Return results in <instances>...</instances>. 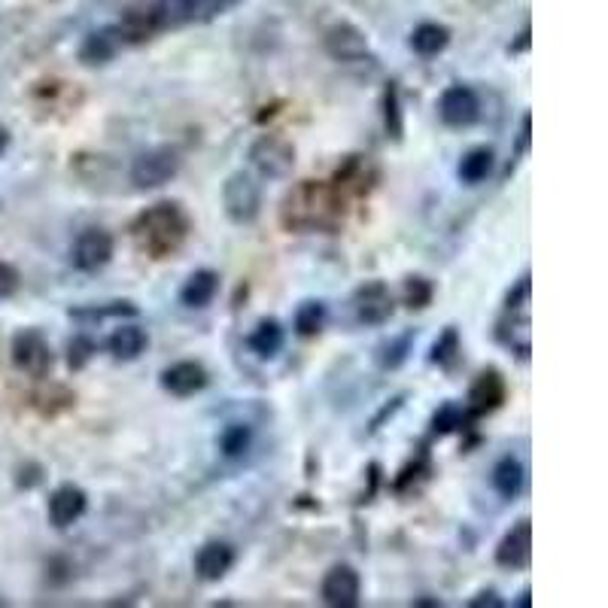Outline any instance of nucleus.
Returning a JSON list of instances; mask_svg holds the SVG:
<instances>
[{"instance_id": "1", "label": "nucleus", "mask_w": 608, "mask_h": 608, "mask_svg": "<svg viewBox=\"0 0 608 608\" xmlns=\"http://www.w3.org/2000/svg\"><path fill=\"white\" fill-rule=\"evenodd\" d=\"M186 235H189V219H186L183 207L174 201L152 204L131 225V238H134L137 250L152 259H168L171 253H177L183 247Z\"/></svg>"}, {"instance_id": "2", "label": "nucleus", "mask_w": 608, "mask_h": 608, "mask_svg": "<svg viewBox=\"0 0 608 608\" xmlns=\"http://www.w3.org/2000/svg\"><path fill=\"white\" fill-rule=\"evenodd\" d=\"M335 201L326 186L301 183L283 201V225L286 228H323L332 222Z\"/></svg>"}, {"instance_id": "3", "label": "nucleus", "mask_w": 608, "mask_h": 608, "mask_svg": "<svg viewBox=\"0 0 608 608\" xmlns=\"http://www.w3.org/2000/svg\"><path fill=\"white\" fill-rule=\"evenodd\" d=\"M222 207L228 213V219L238 222V225H250L259 210H262V189L259 183L247 174V171H238L225 180L222 186Z\"/></svg>"}, {"instance_id": "4", "label": "nucleus", "mask_w": 608, "mask_h": 608, "mask_svg": "<svg viewBox=\"0 0 608 608\" xmlns=\"http://www.w3.org/2000/svg\"><path fill=\"white\" fill-rule=\"evenodd\" d=\"M183 159L180 152L171 146H159V149H149L143 156L134 159L131 165V183L137 189H159L165 183H171L180 171Z\"/></svg>"}, {"instance_id": "5", "label": "nucleus", "mask_w": 608, "mask_h": 608, "mask_svg": "<svg viewBox=\"0 0 608 608\" xmlns=\"http://www.w3.org/2000/svg\"><path fill=\"white\" fill-rule=\"evenodd\" d=\"M250 162L253 168L268 177V180H283L292 174L295 168V146L280 137V134H262L253 146H250Z\"/></svg>"}, {"instance_id": "6", "label": "nucleus", "mask_w": 608, "mask_h": 608, "mask_svg": "<svg viewBox=\"0 0 608 608\" xmlns=\"http://www.w3.org/2000/svg\"><path fill=\"white\" fill-rule=\"evenodd\" d=\"M396 311V301L387 283L371 280L353 292V314L362 326H384Z\"/></svg>"}, {"instance_id": "7", "label": "nucleus", "mask_w": 608, "mask_h": 608, "mask_svg": "<svg viewBox=\"0 0 608 608\" xmlns=\"http://www.w3.org/2000/svg\"><path fill=\"white\" fill-rule=\"evenodd\" d=\"M113 259V235L104 228H86V232L70 247V265L76 271L95 274Z\"/></svg>"}, {"instance_id": "8", "label": "nucleus", "mask_w": 608, "mask_h": 608, "mask_svg": "<svg viewBox=\"0 0 608 608\" xmlns=\"http://www.w3.org/2000/svg\"><path fill=\"white\" fill-rule=\"evenodd\" d=\"M438 116L447 128H469L481 119V101L472 86H450L438 101Z\"/></svg>"}, {"instance_id": "9", "label": "nucleus", "mask_w": 608, "mask_h": 608, "mask_svg": "<svg viewBox=\"0 0 608 608\" xmlns=\"http://www.w3.org/2000/svg\"><path fill=\"white\" fill-rule=\"evenodd\" d=\"M13 362L31 377H43L52 368V350L40 329H22L13 338Z\"/></svg>"}, {"instance_id": "10", "label": "nucleus", "mask_w": 608, "mask_h": 608, "mask_svg": "<svg viewBox=\"0 0 608 608\" xmlns=\"http://www.w3.org/2000/svg\"><path fill=\"white\" fill-rule=\"evenodd\" d=\"M532 557V523L529 520H517V526H511L505 532V539L496 548V563L502 569H526Z\"/></svg>"}, {"instance_id": "11", "label": "nucleus", "mask_w": 608, "mask_h": 608, "mask_svg": "<svg viewBox=\"0 0 608 608\" xmlns=\"http://www.w3.org/2000/svg\"><path fill=\"white\" fill-rule=\"evenodd\" d=\"M86 505H89L86 490H80L76 484H61L49 496V523L55 529H67L86 514Z\"/></svg>"}, {"instance_id": "12", "label": "nucleus", "mask_w": 608, "mask_h": 608, "mask_svg": "<svg viewBox=\"0 0 608 608\" xmlns=\"http://www.w3.org/2000/svg\"><path fill=\"white\" fill-rule=\"evenodd\" d=\"M359 572L353 566H332L323 578V599L335 608H353L359 602Z\"/></svg>"}, {"instance_id": "13", "label": "nucleus", "mask_w": 608, "mask_h": 608, "mask_svg": "<svg viewBox=\"0 0 608 608\" xmlns=\"http://www.w3.org/2000/svg\"><path fill=\"white\" fill-rule=\"evenodd\" d=\"M162 387L177 399L195 396L207 387V371L198 362H174L162 371Z\"/></svg>"}, {"instance_id": "14", "label": "nucleus", "mask_w": 608, "mask_h": 608, "mask_svg": "<svg viewBox=\"0 0 608 608\" xmlns=\"http://www.w3.org/2000/svg\"><path fill=\"white\" fill-rule=\"evenodd\" d=\"M326 52L335 58V61H362L368 55V40L359 28L341 22L335 28H329L326 34Z\"/></svg>"}, {"instance_id": "15", "label": "nucleus", "mask_w": 608, "mask_h": 608, "mask_svg": "<svg viewBox=\"0 0 608 608\" xmlns=\"http://www.w3.org/2000/svg\"><path fill=\"white\" fill-rule=\"evenodd\" d=\"M235 566V548L228 542H207L195 557V572L204 581H219Z\"/></svg>"}, {"instance_id": "16", "label": "nucleus", "mask_w": 608, "mask_h": 608, "mask_svg": "<svg viewBox=\"0 0 608 608\" xmlns=\"http://www.w3.org/2000/svg\"><path fill=\"white\" fill-rule=\"evenodd\" d=\"M469 402H472V411L475 414H487V411H496L502 402H505V380L499 371H484L475 384H472V393H469Z\"/></svg>"}, {"instance_id": "17", "label": "nucleus", "mask_w": 608, "mask_h": 608, "mask_svg": "<svg viewBox=\"0 0 608 608\" xmlns=\"http://www.w3.org/2000/svg\"><path fill=\"white\" fill-rule=\"evenodd\" d=\"M156 31H159L156 13L143 10V7L125 10L122 19H119V25H116V34H119L122 43H143V40H149Z\"/></svg>"}, {"instance_id": "18", "label": "nucleus", "mask_w": 608, "mask_h": 608, "mask_svg": "<svg viewBox=\"0 0 608 608\" xmlns=\"http://www.w3.org/2000/svg\"><path fill=\"white\" fill-rule=\"evenodd\" d=\"M216 292H219V274L201 268V271L189 274V280L183 283L180 301L186 304V308H207V304L216 298Z\"/></svg>"}, {"instance_id": "19", "label": "nucleus", "mask_w": 608, "mask_h": 608, "mask_svg": "<svg viewBox=\"0 0 608 608\" xmlns=\"http://www.w3.org/2000/svg\"><path fill=\"white\" fill-rule=\"evenodd\" d=\"M146 344H149L146 332H143L140 326H134V323L119 326V329L110 335V341H107L113 359H119V362H134V359H140V353L146 350Z\"/></svg>"}, {"instance_id": "20", "label": "nucleus", "mask_w": 608, "mask_h": 608, "mask_svg": "<svg viewBox=\"0 0 608 608\" xmlns=\"http://www.w3.org/2000/svg\"><path fill=\"white\" fill-rule=\"evenodd\" d=\"M119 46H122V40H119L116 28H101V31H92L86 37V43L80 49V58H83V64H92V67L107 64L119 52Z\"/></svg>"}, {"instance_id": "21", "label": "nucleus", "mask_w": 608, "mask_h": 608, "mask_svg": "<svg viewBox=\"0 0 608 608\" xmlns=\"http://www.w3.org/2000/svg\"><path fill=\"white\" fill-rule=\"evenodd\" d=\"M493 162H496V156H493L490 146H475V149H469L466 156H463L456 174H460V180L466 186H478V183H484L493 174Z\"/></svg>"}, {"instance_id": "22", "label": "nucleus", "mask_w": 608, "mask_h": 608, "mask_svg": "<svg viewBox=\"0 0 608 608\" xmlns=\"http://www.w3.org/2000/svg\"><path fill=\"white\" fill-rule=\"evenodd\" d=\"M523 481H526V472L523 466L514 460V456H502L493 469V487L502 499H517L520 490H523Z\"/></svg>"}, {"instance_id": "23", "label": "nucleus", "mask_w": 608, "mask_h": 608, "mask_svg": "<svg viewBox=\"0 0 608 608\" xmlns=\"http://www.w3.org/2000/svg\"><path fill=\"white\" fill-rule=\"evenodd\" d=\"M447 43H450V31H447L444 25H435V22H423V25H417L414 34H411V49H414L417 55H426V58L444 52Z\"/></svg>"}, {"instance_id": "24", "label": "nucleus", "mask_w": 608, "mask_h": 608, "mask_svg": "<svg viewBox=\"0 0 608 608\" xmlns=\"http://www.w3.org/2000/svg\"><path fill=\"white\" fill-rule=\"evenodd\" d=\"M250 350L262 359H271L283 350V326L277 320H262L250 335Z\"/></svg>"}, {"instance_id": "25", "label": "nucleus", "mask_w": 608, "mask_h": 608, "mask_svg": "<svg viewBox=\"0 0 608 608\" xmlns=\"http://www.w3.org/2000/svg\"><path fill=\"white\" fill-rule=\"evenodd\" d=\"M152 13H156L159 31L162 28H180V25L195 19V0H156Z\"/></svg>"}, {"instance_id": "26", "label": "nucleus", "mask_w": 608, "mask_h": 608, "mask_svg": "<svg viewBox=\"0 0 608 608\" xmlns=\"http://www.w3.org/2000/svg\"><path fill=\"white\" fill-rule=\"evenodd\" d=\"M326 326V304L323 301H304L295 311V332L301 338H314Z\"/></svg>"}, {"instance_id": "27", "label": "nucleus", "mask_w": 608, "mask_h": 608, "mask_svg": "<svg viewBox=\"0 0 608 608\" xmlns=\"http://www.w3.org/2000/svg\"><path fill=\"white\" fill-rule=\"evenodd\" d=\"M253 444V429L247 423H232L225 426L222 435H219V447L222 453L228 456V460H238V456H244Z\"/></svg>"}, {"instance_id": "28", "label": "nucleus", "mask_w": 608, "mask_h": 608, "mask_svg": "<svg viewBox=\"0 0 608 608\" xmlns=\"http://www.w3.org/2000/svg\"><path fill=\"white\" fill-rule=\"evenodd\" d=\"M466 423H469V414H466L463 408H456V405H444V408H438V414L432 417V429H435L438 435L460 432Z\"/></svg>"}, {"instance_id": "29", "label": "nucleus", "mask_w": 608, "mask_h": 608, "mask_svg": "<svg viewBox=\"0 0 608 608\" xmlns=\"http://www.w3.org/2000/svg\"><path fill=\"white\" fill-rule=\"evenodd\" d=\"M411 341H414V335L408 332V335H402V338H396V341L380 347V356H377L380 368H390V371L399 368L408 359V353H411Z\"/></svg>"}, {"instance_id": "30", "label": "nucleus", "mask_w": 608, "mask_h": 608, "mask_svg": "<svg viewBox=\"0 0 608 608\" xmlns=\"http://www.w3.org/2000/svg\"><path fill=\"white\" fill-rule=\"evenodd\" d=\"M456 353H460V335H456V329H447L435 344H432V362L435 365H444V368H450L453 365V359H456Z\"/></svg>"}, {"instance_id": "31", "label": "nucleus", "mask_w": 608, "mask_h": 608, "mask_svg": "<svg viewBox=\"0 0 608 608\" xmlns=\"http://www.w3.org/2000/svg\"><path fill=\"white\" fill-rule=\"evenodd\" d=\"M384 119H387V131L393 134V140H402V104H399V89L396 83H390L387 95H384Z\"/></svg>"}, {"instance_id": "32", "label": "nucleus", "mask_w": 608, "mask_h": 608, "mask_svg": "<svg viewBox=\"0 0 608 608\" xmlns=\"http://www.w3.org/2000/svg\"><path fill=\"white\" fill-rule=\"evenodd\" d=\"M432 301V283L426 277H408L405 283V304L411 311H423Z\"/></svg>"}, {"instance_id": "33", "label": "nucleus", "mask_w": 608, "mask_h": 608, "mask_svg": "<svg viewBox=\"0 0 608 608\" xmlns=\"http://www.w3.org/2000/svg\"><path fill=\"white\" fill-rule=\"evenodd\" d=\"M95 350H98V347H95L92 338H83V335H80V338H73L70 347H67V362H70V368H73V371H80V368L95 356Z\"/></svg>"}, {"instance_id": "34", "label": "nucleus", "mask_w": 608, "mask_h": 608, "mask_svg": "<svg viewBox=\"0 0 608 608\" xmlns=\"http://www.w3.org/2000/svg\"><path fill=\"white\" fill-rule=\"evenodd\" d=\"M73 317H80V320H86V317H92V320H101V317H116V314H128V317H134L137 314V308L131 301H113L110 308H92V311H70Z\"/></svg>"}, {"instance_id": "35", "label": "nucleus", "mask_w": 608, "mask_h": 608, "mask_svg": "<svg viewBox=\"0 0 608 608\" xmlns=\"http://www.w3.org/2000/svg\"><path fill=\"white\" fill-rule=\"evenodd\" d=\"M238 0H195V16L198 19H213L222 16L225 10H232Z\"/></svg>"}, {"instance_id": "36", "label": "nucleus", "mask_w": 608, "mask_h": 608, "mask_svg": "<svg viewBox=\"0 0 608 608\" xmlns=\"http://www.w3.org/2000/svg\"><path fill=\"white\" fill-rule=\"evenodd\" d=\"M508 311H526V304H529V274L520 277V283L508 292Z\"/></svg>"}, {"instance_id": "37", "label": "nucleus", "mask_w": 608, "mask_h": 608, "mask_svg": "<svg viewBox=\"0 0 608 608\" xmlns=\"http://www.w3.org/2000/svg\"><path fill=\"white\" fill-rule=\"evenodd\" d=\"M19 289V271L7 262H0V298H10Z\"/></svg>"}, {"instance_id": "38", "label": "nucleus", "mask_w": 608, "mask_h": 608, "mask_svg": "<svg viewBox=\"0 0 608 608\" xmlns=\"http://www.w3.org/2000/svg\"><path fill=\"white\" fill-rule=\"evenodd\" d=\"M472 608H502L505 602L499 599V593L496 590H484V593H478L472 602H469Z\"/></svg>"}, {"instance_id": "39", "label": "nucleus", "mask_w": 608, "mask_h": 608, "mask_svg": "<svg viewBox=\"0 0 608 608\" xmlns=\"http://www.w3.org/2000/svg\"><path fill=\"white\" fill-rule=\"evenodd\" d=\"M517 149L520 152L529 149V116H523V122H520V143H517Z\"/></svg>"}, {"instance_id": "40", "label": "nucleus", "mask_w": 608, "mask_h": 608, "mask_svg": "<svg viewBox=\"0 0 608 608\" xmlns=\"http://www.w3.org/2000/svg\"><path fill=\"white\" fill-rule=\"evenodd\" d=\"M526 46H529V28H526L523 34H520V40H517V43L511 46V52H523Z\"/></svg>"}, {"instance_id": "41", "label": "nucleus", "mask_w": 608, "mask_h": 608, "mask_svg": "<svg viewBox=\"0 0 608 608\" xmlns=\"http://www.w3.org/2000/svg\"><path fill=\"white\" fill-rule=\"evenodd\" d=\"M7 146H10V131H7L4 125H0V156H4V152H7Z\"/></svg>"}, {"instance_id": "42", "label": "nucleus", "mask_w": 608, "mask_h": 608, "mask_svg": "<svg viewBox=\"0 0 608 608\" xmlns=\"http://www.w3.org/2000/svg\"><path fill=\"white\" fill-rule=\"evenodd\" d=\"M517 605H520V608H526V605H529V590H523V593H520Z\"/></svg>"}, {"instance_id": "43", "label": "nucleus", "mask_w": 608, "mask_h": 608, "mask_svg": "<svg viewBox=\"0 0 608 608\" xmlns=\"http://www.w3.org/2000/svg\"><path fill=\"white\" fill-rule=\"evenodd\" d=\"M414 605H441L438 599H414Z\"/></svg>"}]
</instances>
